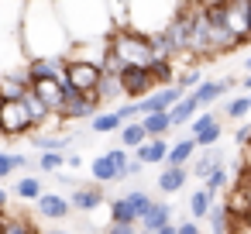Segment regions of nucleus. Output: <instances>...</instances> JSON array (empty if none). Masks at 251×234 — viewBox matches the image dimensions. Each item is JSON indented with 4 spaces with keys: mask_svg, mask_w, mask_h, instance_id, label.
I'll list each match as a JSON object with an SVG mask.
<instances>
[{
    "mask_svg": "<svg viewBox=\"0 0 251 234\" xmlns=\"http://www.w3.org/2000/svg\"><path fill=\"white\" fill-rule=\"evenodd\" d=\"M21 45L28 59H45V55H69L73 35L55 7V0H28L21 25H18Z\"/></svg>",
    "mask_w": 251,
    "mask_h": 234,
    "instance_id": "obj_1",
    "label": "nucleus"
},
{
    "mask_svg": "<svg viewBox=\"0 0 251 234\" xmlns=\"http://www.w3.org/2000/svg\"><path fill=\"white\" fill-rule=\"evenodd\" d=\"M55 7L73 35V42H90V38H110L117 28L110 14V0H55Z\"/></svg>",
    "mask_w": 251,
    "mask_h": 234,
    "instance_id": "obj_2",
    "label": "nucleus"
},
{
    "mask_svg": "<svg viewBox=\"0 0 251 234\" xmlns=\"http://www.w3.org/2000/svg\"><path fill=\"white\" fill-rule=\"evenodd\" d=\"M182 4L186 0H131L127 4V25L145 31V35H158L176 21Z\"/></svg>",
    "mask_w": 251,
    "mask_h": 234,
    "instance_id": "obj_3",
    "label": "nucleus"
},
{
    "mask_svg": "<svg viewBox=\"0 0 251 234\" xmlns=\"http://www.w3.org/2000/svg\"><path fill=\"white\" fill-rule=\"evenodd\" d=\"M110 52H114L124 66H151V62H155L151 35L138 31V28H131V25L110 31Z\"/></svg>",
    "mask_w": 251,
    "mask_h": 234,
    "instance_id": "obj_4",
    "label": "nucleus"
},
{
    "mask_svg": "<svg viewBox=\"0 0 251 234\" xmlns=\"http://www.w3.org/2000/svg\"><path fill=\"white\" fill-rule=\"evenodd\" d=\"M35 121L25 107V100H4L0 104V134L4 138H25V134H35Z\"/></svg>",
    "mask_w": 251,
    "mask_h": 234,
    "instance_id": "obj_5",
    "label": "nucleus"
},
{
    "mask_svg": "<svg viewBox=\"0 0 251 234\" xmlns=\"http://www.w3.org/2000/svg\"><path fill=\"white\" fill-rule=\"evenodd\" d=\"M62 79H66V86H76L83 93H97V86L103 79V69L93 66V62H83V59H69L66 69H62Z\"/></svg>",
    "mask_w": 251,
    "mask_h": 234,
    "instance_id": "obj_6",
    "label": "nucleus"
},
{
    "mask_svg": "<svg viewBox=\"0 0 251 234\" xmlns=\"http://www.w3.org/2000/svg\"><path fill=\"white\" fill-rule=\"evenodd\" d=\"M25 66H28V52L21 45V35L18 31H0V76L25 69Z\"/></svg>",
    "mask_w": 251,
    "mask_h": 234,
    "instance_id": "obj_7",
    "label": "nucleus"
},
{
    "mask_svg": "<svg viewBox=\"0 0 251 234\" xmlns=\"http://www.w3.org/2000/svg\"><path fill=\"white\" fill-rule=\"evenodd\" d=\"M182 97H186V90H182L179 83H172V86H155L145 100H138V110H141V117H145V114H155V110H172Z\"/></svg>",
    "mask_w": 251,
    "mask_h": 234,
    "instance_id": "obj_8",
    "label": "nucleus"
},
{
    "mask_svg": "<svg viewBox=\"0 0 251 234\" xmlns=\"http://www.w3.org/2000/svg\"><path fill=\"white\" fill-rule=\"evenodd\" d=\"M121 83H124L127 100H145V97L155 90V76L148 73V66H127V69L121 73Z\"/></svg>",
    "mask_w": 251,
    "mask_h": 234,
    "instance_id": "obj_9",
    "label": "nucleus"
},
{
    "mask_svg": "<svg viewBox=\"0 0 251 234\" xmlns=\"http://www.w3.org/2000/svg\"><path fill=\"white\" fill-rule=\"evenodd\" d=\"M107 55H110V38L73 42V49H69V59H83V62H93V66H100V69H103Z\"/></svg>",
    "mask_w": 251,
    "mask_h": 234,
    "instance_id": "obj_10",
    "label": "nucleus"
},
{
    "mask_svg": "<svg viewBox=\"0 0 251 234\" xmlns=\"http://www.w3.org/2000/svg\"><path fill=\"white\" fill-rule=\"evenodd\" d=\"M90 176H93V182H117V179H124V169H121V162L114 158V152H103V155H97L93 162H90Z\"/></svg>",
    "mask_w": 251,
    "mask_h": 234,
    "instance_id": "obj_11",
    "label": "nucleus"
},
{
    "mask_svg": "<svg viewBox=\"0 0 251 234\" xmlns=\"http://www.w3.org/2000/svg\"><path fill=\"white\" fill-rule=\"evenodd\" d=\"M31 90L52 107V110H62V100H66V79L62 76H49V79H35Z\"/></svg>",
    "mask_w": 251,
    "mask_h": 234,
    "instance_id": "obj_12",
    "label": "nucleus"
},
{
    "mask_svg": "<svg viewBox=\"0 0 251 234\" xmlns=\"http://www.w3.org/2000/svg\"><path fill=\"white\" fill-rule=\"evenodd\" d=\"M35 203H38V213L45 220H66L73 213V200L69 196H59V193H42Z\"/></svg>",
    "mask_w": 251,
    "mask_h": 234,
    "instance_id": "obj_13",
    "label": "nucleus"
},
{
    "mask_svg": "<svg viewBox=\"0 0 251 234\" xmlns=\"http://www.w3.org/2000/svg\"><path fill=\"white\" fill-rule=\"evenodd\" d=\"M28 90H31L28 69H14L7 76H0V100H25Z\"/></svg>",
    "mask_w": 251,
    "mask_h": 234,
    "instance_id": "obj_14",
    "label": "nucleus"
},
{
    "mask_svg": "<svg viewBox=\"0 0 251 234\" xmlns=\"http://www.w3.org/2000/svg\"><path fill=\"white\" fill-rule=\"evenodd\" d=\"M66 62H69V55H45V59H28L25 69H28L31 83H35V79H49V76H62Z\"/></svg>",
    "mask_w": 251,
    "mask_h": 234,
    "instance_id": "obj_15",
    "label": "nucleus"
},
{
    "mask_svg": "<svg viewBox=\"0 0 251 234\" xmlns=\"http://www.w3.org/2000/svg\"><path fill=\"white\" fill-rule=\"evenodd\" d=\"M69 200H73V210H83V213H90V210L103 207V182L76 186V189L69 193Z\"/></svg>",
    "mask_w": 251,
    "mask_h": 234,
    "instance_id": "obj_16",
    "label": "nucleus"
},
{
    "mask_svg": "<svg viewBox=\"0 0 251 234\" xmlns=\"http://www.w3.org/2000/svg\"><path fill=\"white\" fill-rule=\"evenodd\" d=\"M28 138H31V145L42 148V152H66L79 134H73V131H62V134H55V131H35V134H28Z\"/></svg>",
    "mask_w": 251,
    "mask_h": 234,
    "instance_id": "obj_17",
    "label": "nucleus"
},
{
    "mask_svg": "<svg viewBox=\"0 0 251 234\" xmlns=\"http://www.w3.org/2000/svg\"><path fill=\"white\" fill-rule=\"evenodd\" d=\"M169 141L165 138H148L141 148H134V158H141L145 165H165V158H169Z\"/></svg>",
    "mask_w": 251,
    "mask_h": 234,
    "instance_id": "obj_18",
    "label": "nucleus"
},
{
    "mask_svg": "<svg viewBox=\"0 0 251 234\" xmlns=\"http://www.w3.org/2000/svg\"><path fill=\"white\" fill-rule=\"evenodd\" d=\"M165 224H172V207H169V203H151V207L145 210V217L138 220L141 234H155V231L165 227Z\"/></svg>",
    "mask_w": 251,
    "mask_h": 234,
    "instance_id": "obj_19",
    "label": "nucleus"
},
{
    "mask_svg": "<svg viewBox=\"0 0 251 234\" xmlns=\"http://www.w3.org/2000/svg\"><path fill=\"white\" fill-rule=\"evenodd\" d=\"M230 86H234V79H203V83L193 90V97H196V100H200V107L206 110V107H210L213 100H220Z\"/></svg>",
    "mask_w": 251,
    "mask_h": 234,
    "instance_id": "obj_20",
    "label": "nucleus"
},
{
    "mask_svg": "<svg viewBox=\"0 0 251 234\" xmlns=\"http://www.w3.org/2000/svg\"><path fill=\"white\" fill-rule=\"evenodd\" d=\"M186 176H189V165H165L158 172V193H179L186 186Z\"/></svg>",
    "mask_w": 251,
    "mask_h": 234,
    "instance_id": "obj_21",
    "label": "nucleus"
},
{
    "mask_svg": "<svg viewBox=\"0 0 251 234\" xmlns=\"http://www.w3.org/2000/svg\"><path fill=\"white\" fill-rule=\"evenodd\" d=\"M28 0H0V31H18Z\"/></svg>",
    "mask_w": 251,
    "mask_h": 234,
    "instance_id": "obj_22",
    "label": "nucleus"
},
{
    "mask_svg": "<svg viewBox=\"0 0 251 234\" xmlns=\"http://www.w3.org/2000/svg\"><path fill=\"white\" fill-rule=\"evenodd\" d=\"M200 110H203V107H200V100H196L193 93H189V97H182V100H179V104L169 110V117H172V128H186V124H189V121H193Z\"/></svg>",
    "mask_w": 251,
    "mask_h": 234,
    "instance_id": "obj_23",
    "label": "nucleus"
},
{
    "mask_svg": "<svg viewBox=\"0 0 251 234\" xmlns=\"http://www.w3.org/2000/svg\"><path fill=\"white\" fill-rule=\"evenodd\" d=\"M217 165H224V152L213 145V148H206V152H203V155H200V158L189 165V172H193L196 179H206V176H210Z\"/></svg>",
    "mask_w": 251,
    "mask_h": 234,
    "instance_id": "obj_24",
    "label": "nucleus"
},
{
    "mask_svg": "<svg viewBox=\"0 0 251 234\" xmlns=\"http://www.w3.org/2000/svg\"><path fill=\"white\" fill-rule=\"evenodd\" d=\"M97 97H100L103 104H110V100H127L121 76H117V73H103V79H100V86H97Z\"/></svg>",
    "mask_w": 251,
    "mask_h": 234,
    "instance_id": "obj_25",
    "label": "nucleus"
},
{
    "mask_svg": "<svg viewBox=\"0 0 251 234\" xmlns=\"http://www.w3.org/2000/svg\"><path fill=\"white\" fill-rule=\"evenodd\" d=\"M141 124H145L148 138H165L169 131H176V128H172V117H169V110H155V114H145V117H141Z\"/></svg>",
    "mask_w": 251,
    "mask_h": 234,
    "instance_id": "obj_26",
    "label": "nucleus"
},
{
    "mask_svg": "<svg viewBox=\"0 0 251 234\" xmlns=\"http://www.w3.org/2000/svg\"><path fill=\"white\" fill-rule=\"evenodd\" d=\"M224 207H227V213H230L234 220H244V217L251 213V203H248V196H244V186H241V182H234V186H230V193H227V203H224Z\"/></svg>",
    "mask_w": 251,
    "mask_h": 234,
    "instance_id": "obj_27",
    "label": "nucleus"
},
{
    "mask_svg": "<svg viewBox=\"0 0 251 234\" xmlns=\"http://www.w3.org/2000/svg\"><path fill=\"white\" fill-rule=\"evenodd\" d=\"M145 141H148V131H145L141 121H124V124H121V145H124V148L134 152V148H141Z\"/></svg>",
    "mask_w": 251,
    "mask_h": 234,
    "instance_id": "obj_28",
    "label": "nucleus"
},
{
    "mask_svg": "<svg viewBox=\"0 0 251 234\" xmlns=\"http://www.w3.org/2000/svg\"><path fill=\"white\" fill-rule=\"evenodd\" d=\"M25 107H28V114H31L35 128H42V124H45V121L55 114V110H52V107H49V104H45V100L35 93V90H28V93H25Z\"/></svg>",
    "mask_w": 251,
    "mask_h": 234,
    "instance_id": "obj_29",
    "label": "nucleus"
},
{
    "mask_svg": "<svg viewBox=\"0 0 251 234\" xmlns=\"http://www.w3.org/2000/svg\"><path fill=\"white\" fill-rule=\"evenodd\" d=\"M200 145H196V138L189 134V138H182V141H176L172 148H169V158H165V165H186L189 158H193V152H196Z\"/></svg>",
    "mask_w": 251,
    "mask_h": 234,
    "instance_id": "obj_30",
    "label": "nucleus"
},
{
    "mask_svg": "<svg viewBox=\"0 0 251 234\" xmlns=\"http://www.w3.org/2000/svg\"><path fill=\"white\" fill-rule=\"evenodd\" d=\"M121 124H124V117H121L117 110H100V114L93 117L90 131H93V134H110V131H117Z\"/></svg>",
    "mask_w": 251,
    "mask_h": 234,
    "instance_id": "obj_31",
    "label": "nucleus"
},
{
    "mask_svg": "<svg viewBox=\"0 0 251 234\" xmlns=\"http://www.w3.org/2000/svg\"><path fill=\"white\" fill-rule=\"evenodd\" d=\"M42 193H45V186H42L38 176H21V179L14 182V196H18V200H38Z\"/></svg>",
    "mask_w": 251,
    "mask_h": 234,
    "instance_id": "obj_32",
    "label": "nucleus"
},
{
    "mask_svg": "<svg viewBox=\"0 0 251 234\" xmlns=\"http://www.w3.org/2000/svg\"><path fill=\"white\" fill-rule=\"evenodd\" d=\"M210 210H213V193L203 186L189 196V213H193V220H200V217H210Z\"/></svg>",
    "mask_w": 251,
    "mask_h": 234,
    "instance_id": "obj_33",
    "label": "nucleus"
},
{
    "mask_svg": "<svg viewBox=\"0 0 251 234\" xmlns=\"http://www.w3.org/2000/svg\"><path fill=\"white\" fill-rule=\"evenodd\" d=\"M210 227H213V234H230L234 217L227 213V207H224V203H213V210H210Z\"/></svg>",
    "mask_w": 251,
    "mask_h": 234,
    "instance_id": "obj_34",
    "label": "nucleus"
},
{
    "mask_svg": "<svg viewBox=\"0 0 251 234\" xmlns=\"http://www.w3.org/2000/svg\"><path fill=\"white\" fill-rule=\"evenodd\" d=\"M224 114H227L230 121H244V117L251 114V93H244V97H234V100L224 107Z\"/></svg>",
    "mask_w": 251,
    "mask_h": 234,
    "instance_id": "obj_35",
    "label": "nucleus"
},
{
    "mask_svg": "<svg viewBox=\"0 0 251 234\" xmlns=\"http://www.w3.org/2000/svg\"><path fill=\"white\" fill-rule=\"evenodd\" d=\"M110 213H114V220H124V224H138V213L131 210L127 196H117V200H110Z\"/></svg>",
    "mask_w": 251,
    "mask_h": 234,
    "instance_id": "obj_36",
    "label": "nucleus"
},
{
    "mask_svg": "<svg viewBox=\"0 0 251 234\" xmlns=\"http://www.w3.org/2000/svg\"><path fill=\"white\" fill-rule=\"evenodd\" d=\"M124 196H127V203H131V210L138 213V220H141V217H145V210L155 203V200H151V193H145V189H131V193H124Z\"/></svg>",
    "mask_w": 251,
    "mask_h": 234,
    "instance_id": "obj_37",
    "label": "nucleus"
},
{
    "mask_svg": "<svg viewBox=\"0 0 251 234\" xmlns=\"http://www.w3.org/2000/svg\"><path fill=\"white\" fill-rule=\"evenodd\" d=\"M66 165V152H42L38 155V169L42 172H59Z\"/></svg>",
    "mask_w": 251,
    "mask_h": 234,
    "instance_id": "obj_38",
    "label": "nucleus"
},
{
    "mask_svg": "<svg viewBox=\"0 0 251 234\" xmlns=\"http://www.w3.org/2000/svg\"><path fill=\"white\" fill-rule=\"evenodd\" d=\"M210 124H217V114H213V110H200V114H196V117H193L186 128H189V134L196 138V134H200V131H206Z\"/></svg>",
    "mask_w": 251,
    "mask_h": 234,
    "instance_id": "obj_39",
    "label": "nucleus"
},
{
    "mask_svg": "<svg viewBox=\"0 0 251 234\" xmlns=\"http://www.w3.org/2000/svg\"><path fill=\"white\" fill-rule=\"evenodd\" d=\"M203 186H206V189H210L213 196H217L220 189H227V169H224V165H217V169H213V172H210V176L203 179Z\"/></svg>",
    "mask_w": 251,
    "mask_h": 234,
    "instance_id": "obj_40",
    "label": "nucleus"
},
{
    "mask_svg": "<svg viewBox=\"0 0 251 234\" xmlns=\"http://www.w3.org/2000/svg\"><path fill=\"white\" fill-rule=\"evenodd\" d=\"M220 134H224V128H220V121H217V124H210L206 131L196 134V145H200V148H213V145L220 141Z\"/></svg>",
    "mask_w": 251,
    "mask_h": 234,
    "instance_id": "obj_41",
    "label": "nucleus"
},
{
    "mask_svg": "<svg viewBox=\"0 0 251 234\" xmlns=\"http://www.w3.org/2000/svg\"><path fill=\"white\" fill-rule=\"evenodd\" d=\"M182 90H196L200 83H203V69L200 66H193V69H186V73H179V79H176Z\"/></svg>",
    "mask_w": 251,
    "mask_h": 234,
    "instance_id": "obj_42",
    "label": "nucleus"
},
{
    "mask_svg": "<svg viewBox=\"0 0 251 234\" xmlns=\"http://www.w3.org/2000/svg\"><path fill=\"white\" fill-rule=\"evenodd\" d=\"M11 172H18V169H14V158H11V152H0V179H7Z\"/></svg>",
    "mask_w": 251,
    "mask_h": 234,
    "instance_id": "obj_43",
    "label": "nucleus"
},
{
    "mask_svg": "<svg viewBox=\"0 0 251 234\" xmlns=\"http://www.w3.org/2000/svg\"><path fill=\"white\" fill-rule=\"evenodd\" d=\"M234 141H237V145H241V148H244V145H248V141H251V124H241V128H237V131H234Z\"/></svg>",
    "mask_w": 251,
    "mask_h": 234,
    "instance_id": "obj_44",
    "label": "nucleus"
},
{
    "mask_svg": "<svg viewBox=\"0 0 251 234\" xmlns=\"http://www.w3.org/2000/svg\"><path fill=\"white\" fill-rule=\"evenodd\" d=\"M179 234H200V224L196 220H182L179 224Z\"/></svg>",
    "mask_w": 251,
    "mask_h": 234,
    "instance_id": "obj_45",
    "label": "nucleus"
},
{
    "mask_svg": "<svg viewBox=\"0 0 251 234\" xmlns=\"http://www.w3.org/2000/svg\"><path fill=\"white\" fill-rule=\"evenodd\" d=\"M11 158H14V169H28V165H31L28 155H21V152H11Z\"/></svg>",
    "mask_w": 251,
    "mask_h": 234,
    "instance_id": "obj_46",
    "label": "nucleus"
},
{
    "mask_svg": "<svg viewBox=\"0 0 251 234\" xmlns=\"http://www.w3.org/2000/svg\"><path fill=\"white\" fill-rule=\"evenodd\" d=\"M66 165H69V169H83V155H69V152H66Z\"/></svg>",
    "mask_w": 251,
    "mask_h": 234,
    "instance_id": "obj_47",
    "label": "nucleus"
},
{
    "mask_svg": "<svg viewBox=\"0 0 251 234\" xmlns=\"http://www.w3.org/2000/svg\"><path fill=\"white\" fill-rule=\"evenodd\" d=\"M141 169H145V162H141V158H131V165H127V176H141Z\"/></svg>",
    "mask_w": 251,
    "mask_h": 234,
    "instance_id": "obj_48",
    "label": "nucleus"
},
{
    "mask_svg": "<svg viewBox=\"0 0 251 234\" xmlns=\"http://www.w3.org/2000/svg\"><path fill=\"white\" fill-rule=\"evenodd\" d=\"M237 182H251V162H244V165H241V172H237Z\"/></svg>",
    "mask_w": 251,
    "mask_h": 234,
    "instance_id": "obj_49",
    "label": "nucleus"
},
{
    "mask_svg": "<svg viewBox=\"0 0 251 234\" xmlns=\"http://www.w3.org/2000/svg\"><path fill=\"white\" fill-rule=\"evenodd\" d=\"M155 234H179V224H165V227H158Z\"/></svg>",
    "mask_w": 251,
    "mask_h": 234,
    "instance_id": "obj_50",
    "label": "nucleus"
},
{
    "mask_svg": "<svg viewBox=\"0 0 251 234\" xmlns=\"http://www.w3.org/2000/svg\"><path fill=\"white\" fill-rule=\"evenodd\" d=\"M7 203H11V196H7V189H0V210H7Z\"/></svg>",
    "mask_w": 251,
    "mask_h": 234,
    "instance_id": "obj_51",
    "label": "nucleus"
},
{
    "mask_svg": "<svg viewBox=\"0 0 251 234\" xmlns=\"http://www.w3.org/2000/svg\"><path fill=\"white\" fill-rule=\"evenodd\" d=\"M45 234H76V231H45Z\"/></svg>",
    "mask_w": 251,
    "mask_h": 234,
    "instance_id": "obj_52",
    "label": "nucleus"
},
{
    "mask_svg": "<svg viewBox=\"0 0 251 234\" xmlns=\"http://www.w3.org/2000/svg\"><path fill=\"white\" fill-rule=\"evenodd\" d=\"M244 69H248V73H251V55H248V59H244Z\"/></svg>",
    "mask_w": 251,
    "mask_h": 234,
    "instance_id": "obj_53",
    "label": "nucleus"
},
{
    "mask_svg": "<svg viewBox=\"0 0 251 234\" xmlns=\"http://www.w3.org/2000/svg\"><path fill=\"white\" fill-rule=\"evenodd\" d=\"M93 234H110V231H107V227H103V231H93Z\"/></svg>",
    "mask_w": 251,
    "mask_h": 234,
    "instance_id": "obj_54",
    "label": "nucleus"
},
{
    "mask_svg": "<svg viewBox=\"0 0 251 234\" xmlns=\"http://www.w3.org/2000/svg\"><path fill=\"white\" fill-rule=\"evenodd\" d=\"M244 220H248V224H251V213H248V217H244Z\"/></svg>",
    "mask_w": 251,
    "mask_h": 234,
    "instance_id": "obj_55",
    "label": "nucleus"
},
{
    "mask_svg": "<svg viewBox=\"0 0 251 234\" xmlns=\"http://www.w3.org/2000/svg\"><path fill=\"white\" fill-rule=\"evenodd\" d=\"M0 104H4V100H0Z\"/></svg>",
    "mask_w": 251,
    "mask_h": 234,
    "instance_id": "obj_56",
    "label": "nucleus"
}]
</instances>
